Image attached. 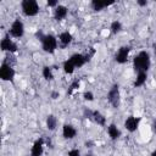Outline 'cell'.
Wrapping results in <instances>:
<instances>
[{"instance_id": "14", "label": "cell", "mask_w": 156, "mask_h": 156, "mask_svg": "<svg viewBox=\"0 0 156 156\" xmlns=\"http://www.w3.org/2000/svg\"><path fill=\"white\" fill-rule=\"evenodd\" d=\"M72 40H73V37H72V34H71L69 32H67V30L60 33V35H58V44H60L61 48L68 46V45L72 43Z\"/></svg>"}, {"instance_id": "16", "label": "cell", "mask_w": 156, "mask_h": 156, "mask_svg": "<svg viewBox=\"0 0 156 156\" xmlns=\"http://www.w3.org/2000/svg\"><path fill=\"white\" fill-rule=\"evenodd\" d=\"M107 134H108L110 139H112V140H117V139L121 136V130L117 128L116 124L111 123V124L107 126Z\"/></svg>"}, {"instance_id": "19", "label": "cell", "mask_w": 156, "mask_h": 156, "mask_svg": "<svg viewBox=\"0 0 156 156\" xmlns=\"http://www.w3.org/2000/svg\"><path fill=\"white\" fill-rule=\"evenodd\" d=\"M56 126H57V119L54 115H49L46 117V128L49 130H55L56 129Z\"/></svg>"}, {"instance_id": "9", "label": "cell", "mask_w": 156, "mask_h": 156, "mask_svg": "<svg viewBox=\"0 0 156 156\" xmlns=\"http://www.w3.org/2000/svg\"><path fill=\"white\" fill-rule=\"evenodd\" d=\"M139 124H140V117L129 116V117H127L126 121H124V128H126L128 132H130V133L135 132V130L139 128Z\"/></svg>"}, {"instance_id": "10", "label": "cell", "mask_w": 156, "mask_h": 156, "mask_svg": "<svg viewBox=\"0 0 156 156\" xmlns=\"http://www.w3.org/2000/svg\"><path fill=\"white\" fill-rule=\"evenodd\" d=\"M69 60H71V62L74 65L76 68H80V67H83V66L87 63V61H89L90 58H89L88 55H83V54H73V55H71Z\"/></svg>"}, {"instance_id": "30", "label": "cell", "mask_w": 156, "mask_h": 156, "mask_svg": "<svg viewBox=\"0 0 156 156\" xmlns=\"http://www.w3.org/2000/svg\"><path fill=\"white\" fill-rule=\"evenodd\" d=\"M152 49H154V54H155V56H156V43H154V45H152Z\"/></svg>"}, {"instance_id": "26", "label": "cell", "mask_w": 156, "mask_h": 156, "mask_svg": "<svg viewBox=\"0 0 156 156\" xmlns=\"http://www.w3.org/2000/svg\"><path fill=\"white\" fill-rule=\"evenodd\" d=\"M78 87H79V82H74V83H72V84H71V87H69V91H68V93H69V94H72V91H73L74 89H77Z\"/></svg>"}, {"instance_id": "28", "label": "cell", "mask_w": 156, "mask_h": 156, "mask_svg": "<svg viewBox=\"0 0 156 156\" xmlns=\"http://www.w3.org/2000/svg\"><path fill=\"white\" fill-rule=\"evenodd\" d=\"M58 96H60V94H58L57 91H52V93H51V98H52V99H57Z\"/></svg>"}, {"instance_id": "27", "label": "cell", "mask_w": 156, "mask_h": 156, "mask_svg": "<svg viewBox=\"0 0 156 156\" xmlns=\"http://www.w3.org/2000/svg\"><path fill=\"white\" fill-rule=\"evenodd\" d=\"M136 4H138L139 6H146V5H147V1H146V0H138Z\"/></svg>"}, {"instance_id": "2", "label": "cell", "mask_w": 156, "mask_h": 156, "mask_svg": "<svg viewBox=\"0 0 156 156\" xmlns=\"http://www.w3.org/2000/svg\"><path fill=\"white\" fill-rule=\"evenodd\" d=\"M151 66V58L147 51H140L133 58V67L136 72H147Z\"/></svg>"}, {"instance_id": "21", "label": "cell", "mask_w": 156, "mask_h": 156, "mask_svg": "<svg viewBox=\"0 0 156 156\" xmlns=\"http://www.w3.org/2000/svg\"><path fill=\"white\" fill-rule=\"evenodd\" d=\"M41 74H43L44 79H46V80H52V79H54L52 68H51V67H49V66H44V67H43Z\"/></svg>"}, {"instance_id": "23", "label": "cell", "mask_w": 156, "mask_h": 156, "mask_svg": "<svg viewBox=\"0 0 156 156\" xmlns=\"http://www.w3.org/2000/svg\"><path fill=\"white\" fill-rule=\"evenodd\" d=\"M83 98L85 101H93L94 100V94L91 91H84L83 93Z\"/></svg>"}, {"instance_id": "22", "label": "cell", "mask_w": 156, "mask_h": 156, "mask_svg": "<svg viewBox=\"0 0 156 156\" xmlns=\"http://www.w3.org/2000/svg\"><path fill=\"white\" fill-rule=\"evenodd\" d=\"M110 30L112 34H118L122 30V23L119 21H113L110 26Z\"/></svg>"}, {"instance_id": "6", "label": "cell", "mask_w": 156, "mask_h": 156, "mask_svg": "<svg viewBox=\"0 0 156 156\" xmlns=\"http://www.w3.org/2000/svg\"><path fill=\"white\" fill-rule=\"evenodd\" d=\"M9 33H10V35L12 38H22L23 34H24V24H23V22L20 18H16L11 23Z\"/></svg>"}, {"instance_id": "3", "label": "cell", "mask_w": 156, "mask_h": 156, "mask_svg": "<svg viewBox=\"0 0 156 156\" xmlns=\"http://www.w3.org/2000/svg\"><path fill=\"white\" fill-rule=\"evenodd\" d=\"M21 9L28 17H34L39 13V4L35 0H23L21 2Z\"/></svg>"}, {"instance_id": "31", "label": "cell", "mask_w": 156, "mask_h": 156, "mask_svg": "<svg viewBox=\"0 0 156 156\" xmlns=\"http://www.w3.org/2000/svg\"><path fill=\"white\" fill-rule=\"evenodd\" d=\"M150 156H156V150H154L152 152H151V155Z\"/></svg>"}, {"instance_id": "25", "label": "cell", "mask_w": 156, "mask_h": 156, "mask_svg": "<svg viewBox=\"0 0 156 156\" xmlns=\"http://www.w3.org/2000/svg\"><path fill=\"white\" fill-rule=\"evenodd\" d=\"M46 5H48L49 7H54V9H56L60 4H58V1H56V0H51V1H48Z\"/></svg>"}, {"instance_id": "11", "label": "cell", "mask_w": 156, "mask_h": 156, "mask_svg": "<svg viewBox=\"0 0 156 156\" xmlns=\"http://www.w3.org/2000/svg\"><path fill=\"white\" fill-rule=\"evenodd\" d=\"M44 152V139L38 138L30 149V156H41Z\"/></svg>"}, {"instance_id": "17", "label": "cell", "mask_w": 156, "mask_h": 156, "mask_svg": "<svg viewBox=\"0 0 156 156\" xmlns=\"http://www.w3.org/2000/svg\"><path fill=\"white\" fill-rule=\"evenodd\" d=\"M90 119L94 121L96 124H99V126H101V127L106 126V117H105L101 112H99V111H93Z\"/></svg>"}, {"instance_id": "8", "label": "cell", "mask_w": 156, "mask_h": 156, "mask_svg": "<svg viewBox=\"0 0 156 156\" xmlns=\"http://www.w3.org/2000/svg\"><path fill=\"white\" fill-rule=\"evenodd\" d=\"M0 46H1V50L5 51V52H16L18 46L17 44L10 39V37H5L1 39V43H0Z\"/></svg>"}, {"instance_id": "32", "label": "cell", "mask_w": 156, "mask_h": 156, "mask_svg": "<svg viewBox=\"0 0 156 156\" xmlns=\"http://www.w3.org/2000/svg\"><path fill=\"white\" fill-rule=\"evenodd\" d=\"M85 156H93V155H85Z\"/></svg>"}, {"instance_id": "12", "label": "cell", "mask_w": 156, "mask_h": 156, "mask_svg": "<svg viewBox=\"0 0 156 156\" xmlns=\"http://www.w3.org/2000/svg\"><path fill=\"white\" fill-rule=\"evenodd\" d=\"M76 135H77V129L72 124H63V127H62V136L65 139L71 140V139L76 138Z\"/></svg>"}, {"instance_id": "1", "label": "cell", "mask_w": 156, "mask_h": 156, "mask_svg": "<svg viewBox=\"0 0 156 156\" xmlns=\"http://www.w3.org/2000/svg\"><path fill=\"white\" fill-rule=\"evenodd\" d=\"M35 35L39 38V40L41 43V49L45 52L54 54L56 51V49L58 46V39L55 35H52V34H44L41 32H37Z\"/></svg>"}, {"instance_id": "7", "label": "cell", "mask_w": 156, "mask_h": 156, "mask_svg": "<svg viewBox=\"0 0 156 156\" xmlns=\"http://www.w3.org/2000/svg\"><path fill=\"white\" fill-rule=\"evenodd\" d=\"M129 52H130V48H129V46H127V45L121 46V48L118 49V51L116 52V55H115V61H116L117 63H121V65L126 63V62L128 61Z\"/></svg>"}, {"instance_id": "24", "label": "cell", "mask_w": 156, "mask_h": 156, "mask_svg": "<svg viewBox=\"0 0 156 156\" xmlns=\"http://www.w3.org/2000/svg\"><path fill=\"white\" fill-rule=\"evenodd\" d=\"M68 156H80V151L78 149H72L68 151Z\"/></svg>"}, {"instance_id": "18", "label": "cell", "mask_w": 156, "mask_h": 156, "mask_svg": "<svg viewBox=\"0 0 156 156\" xmlns=\"http://www.w3.org/2000/svg\"><path fill=\"white\" fill-rule=\"evenodd\" d=\"M146 79H147V73H146V72H138L136 78H135V80H134V87H135V88L143 87V85L146 83Z\"/></svg>"}, {"instance_id": "5", "label": "cell", "mask_w": 156, "mask_h": 156, "mask_svg": "<svg viewBox=\"0 0 156 156\" xmlns=\"http://www.w3.org/2000/svg\"><path fill=\"white\" fill-rule=\"evenodd\" d=\"M15 69L13 67L10 65V63H6V62H2L1 66H0V78L1 80L4 82H12L13 78H15Z\"/></svg>"}, {"instance_id": "20", "label": "cell", "mask_w": 156, "mask_h": 156, "mask_svg": "<svg viewBox=\"0 0 156 156\" xmlns=\"http://www.w3.org/2000/svg\"><path fill=\"white\" fill-rule=\"evenodd\" d=\"M62 69H63V72H65L66 74H72V73L74 72L76 67H74V65L71 62V60L68 58V60H66V61L63 62V65H62Z\"/></svg>"}, {"instance_id": "4", "label": "cell", "mask_w": 156, "mask_h": 156, "mask_svg": "<svg viewBox=\"0 0 156 156\" xmlns=\"http://www.w3.org/2000/svg\"><path fill=\"white\" fill-rule=\"evenodd\" d=\"M107 101L112 107H115V108L119 107V105H121V93H119L118 84H113L110 88V90L107 93Z\"/></svg>"}, {"instance_id": "13", "label": "cell", "mask_w": 156, "mask_h": 156, "mask_svg": "<svg viewBox=\"0 0 156 156\" xmlns=\"http://www.w3.org/2000/svg\"><path fill=\"white\" fill-rule=\"evenodd\" d=\"M68 15V9L65 5H58L56 9H54V17L56 21H62L67 17Z\"/></svg>"}, {"instance_id": "15", "label": "cell", "mask_w": 156, "mask_h": 156, "mask_svg": "<svg viewBox=\"0 0 156 156\" xmlns=\"http://www.w3.org/2000/svg\"><path fill=\"white\" fill-rule=\"evenodd\" d=\"M115 1H99V0H93L90 2V6L94 11H101L106 7H108L110 5H112Z\"/></svg>"}, {"instance_id": "29", "label": "cell", "mask_w": 156, "mask_h": 156, "mask_svg": "<svg viewBox=\"0 0 156 156\" xmlns=\"http://www.w3.org/2000/svg\"><path fill=\"white\" fill-rule=\"evenodd\" d=\"M152 129L156 132V118L154 119V123H152Z\"/></svg>"}]
</instances>
